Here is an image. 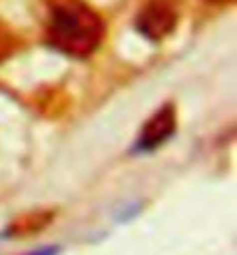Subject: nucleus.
Wrapping results in <instances>:
<instances>
[{
	"mask_svg": "<svg viewBox=\"0 0 237 255\" xmlns=\"http://www.w3.org/2000/svg\"><path fill=\"white\" fill-rule=\"evenodd\" d=\"M37 255H51V251H44V253H37Z\"/></svg>",
	"mask_w": 237,
	"mask_h": 255,
	"instance_id": "423d86ee",
	"label": "nucleus"
},
{
	"mask_svg": "<svg viewBox=\"0 0 237 255\" xmlns=\"http://www.w3.org/2000/svg\"><path fill=\"white\" fill-rule=\"evenodd\" d=\"M177 5L175 0H149L147 5L140 9L135 19L137 30L149 37V40H163L168 37L177 26Z\"/></svg>",
	"mask_w": 237,
	"mask_h": 255,
	"instance_id": "f03ea898",
	"label": "nucleus"
},
{
	"mask_svg": "<svg viewBox=\"0 0 237 255\" xmlns=\"http://www.w3.org/2000/svg\"><path fill=\"white\" fill-rule=\"evenodd\" d=\"M47 33L51 47L68 56L84 58L98 49L105 35V23L91 7L79 0H61L51 9Z\"/></svg>",
	"mask_w": 237,
	"mask_h": 255,
	"instance_id": "f257e3e1",
	"label": "nucleus"
},
{
	"mask_svg": "<svg viewBox=\"0 0 237 255\" xmlns=\"http://www.w3.org/2000/svg\"><path fill=\"white\" fill-rule=\"evenodd\" d=\"M210 2H231V0H210Z\"/></svg>",
	"mask_w": 237,
	"mask_h": 255,
	"instance_id": "39448f33",
	"label": "nucleus"
},
{
	"mask_svg": "<svg viewBox=\"0 0 237 255\" xmlns=\"http://www.w3.org/2000/svg\"><path fill=\"white\" fill-rule=\"evenodd\" d=\"M9 47H12V40H9V37H7V33L0 28V58H2V56H7Z\"/></svg>",
	"mask_w": 237,
	"mask_h": 255,
	"instance_id": "20e7f679",
	"label": "nucleus"
},
{
	"mask_svg": "<svg viewBox=\"0 0 237 255\" xmlns=\"http://www.w3.org/2000/svg\"><path fill=\"white\" fill-rule=\"evenodd\" d=\"M175 109L170 107H163L158 109L156 114L149 119V123L142 128V132H140V139H137V148H142V151H151V148H156L158 144L168 139L170 134L175 132Z\"/></svg>",
	"mask_w": 237,
	"mask_h": 255,
	"instance_id": "7ed1b4c3",
	"label": "nucleus"
}]
</instances>
